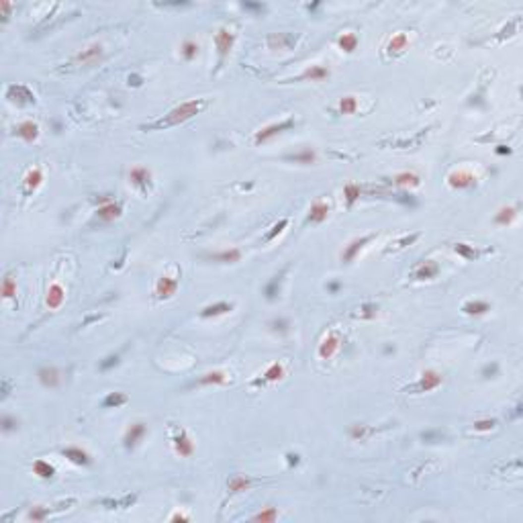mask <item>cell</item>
<instances>
[{"label": "cell", "mask_w": 523, "mask_h": 523, "mask_svg": "<svg viewBox=\"0 0 523 523\" xmlns=\"http://www.w3.org/2000/svg\"><path fill=\"white\" fill-rule=\"evenodd\" d=\"M202 109H205V100H188V103H182L180 107L172 109L170 113H168V115L164 116V119H160V121H156V123H151V125H147V127H143V129L151 131V129L174 127V125H178V123H184V121L192 119V116L198 115Z\"/></svg>", "instance_id": "1"}, {"label": "cell", "mask_w": 523, "mask_h": 523, "mask_svg": "<svg viewBox=\"0 0 523 523\" xmlns=\"http://www.w3.org/2000/svg\"><path fill=\"white\" fill-rule=\"evenodd\" d=\"M442 374L440 372H435V370H425L423 374H421L419 382L411 386V391H417V393H429L433 389H437V386L442 384Z\"/></svg>", "instance_id": "2"}, {"label": "cell", "mask_w": 523, "mask_h": 523, "mask_svg": "<svg viewBox=\"0 0 523 523\" xmlns=\"http://www.w3.org/2000/svg\"><path fill=\"white\" fill-rule=\"evenodd\" d=\"M291 127H294V121H292V119H286V121H280V123H274V125H268V127H264L262 131L256 133L254 141L260 145V143H264V141H268V139H272L274 135H278V133H282V131H286V129H291Z\"/></svg>", "instance_id": "3"}, {"label": "cell", "mask_w": 523, "mask_h": 523, "mask_svg": "<svg viewBox=\"0 0 523 523\" xmlns=\"http://www.w3.org/2000/svg\"><path fill=\"white\" fill-rule=\"evenodd\" d=\"M172 444H174L176 454H178V456H182V458H188V456H192V454H194V444L190 442L188 433L184 431V429H178L176 431V435L172 437Z\"/></svg>", "instance_id": "4"}, {"label": "cell", "mask_w": 523, "mask_h": 523, "mask_svg": "<svg viewBox=\"0 0 523 523\" xmlns=\"http://www.w3.org/2000/svg\"><path fill=\"white\" fill-rule=\"evenodd\" d=\"M100 58H103V47H100V45H90L86 49H82V52L74 58V63L76 65H94Z\"/></svg>", "instance_id": "5"}, {"label": "cell", "mask_w": 523, "mask_h": 523, "mask_svg": "<svg viewBox=\"0 0 523 523\" xmlns=\"http://www.w3.org/2000/svg\"><path fill=\"white\" fill-rule=\"evenodd\" d=\"M233 41H235V37H233V33H231L229 29H219L217 37H215V43H217V49H219V59H221V61H223V59L227 58V54L231 52Z\"/></svg>", "instance_id": "6"}, {"label": "cell", "mask_w": 523, "mask_h": 523, "mask_svg": "<svg viewBox=\"0 0 523 523\" xmlns=\"http://www.w3.org/2000/svg\"><path fill=\"white\" fill-rule=\"evenodd\" d=\"M6 98L12 100V103H19V105H31V103H35V94H33L27 86H10L6 90Z\"/></svg>", "instance_id": "7"}, {"label": "cell", "mask_w": 523, "mask_h": 523, "mask_svg": "<svg viewBox=\"0 0 523 523\" xmlns=\"http://www.w3.org/2000/svg\"><path fill=\"white\" fill-rule=\"evenodd\" d=\"M145 431H147L145 423H133V425L125 431V437H123L125 448H127V450H133L135 446H137V444L141 442V437L145 435Z\"/></svg>", "instance_id": "8"}, {"label": "cell", "mask_w": 523, "mask_h": 523, "mask_svg": "<svg viewBox=\"0 0 523 523\" xmlns=\"http://www.w3.org/2000/svg\"><path fill=\"white\" fill-rule=\"evenodd\" d=\"M178 289V278L172 276H162L156 284V296L158 298H170Z\"/></svg>", "instance_id": "9"}, {"label": "cell", "mask_w": 523, "mask_h": 523, "mask_svg": "<svg viewBox=\"0 0 523 523\" xmlns=\"http://www.w3.org/2000/svg\"><path fill=\"white\" fill-rule=\"evenodd\" d=\"M327 215H329V205H327V202H323V200H317V202H313L311 209H309L307 221L309 223H323L325 219H327Z\"/></svg>", "instance_id": "10"}, {"label": "cell", "mask_w": 523, "mask_h": 523, "mask_svg": "<svg viewBox=\"0 0 523 523\" xmlns=\"http://www.w3.org/2000/svg\"><path fill=\"white\" fill-rule=\"evenodd\" d=\"M129 180L133 186H139L141 190H147V186L151 184V172L145 170V168H133L131 174H129Z\"/></svg>", "instance_id": "11"}, {"label": "cell", "mask_w": 523, "mask_h": 523, "mask_svg": "<svg viewBox=\"0 0 523 523\" xmlns=\"http://www.w3.org/2000/svg\"><path fill=\"white\" fill-rule=\"evenodd\" d=\"M448 184H450L452 188H468V186H472V184H474V176H472L470 172H464V170L452 172L448 176Z\"/></svg>", "instance_id": "12"}, {"label": "cell", "mask_w": 523, "mask_h": 523, "mask_svg": "<svg viewBox=\"0 0 523 523\" xmlns=\"http://www.w3.org/2000/svg\"><path fill=\"white\" fill-rule=\"evenodd\" d=\"M61 454L72 464H78V466H88L90 464V456L84 450H80V448H65V450H61Z\"/></svg>", "instance_id": "13"}, {"label": "cell", "mask_w": 523, "mask_h": 523, "mask_svg": "<svg viewBox=\"0 0 523 523\" xmlns=\"http://www.w3.org/2000/svg\"><path fill=\"white\" fill-rule=\"evenodd\" d=\"M437 272H440V266H437L435 262H431V260H427V262H423L415 270L413 276H415V280H429V278H435Z\"/></svg>", "instance_id": "14"}, {"label": "cell", "mask_w": 523, "mask_h": 523, "mask_svg": "<svg viewBox=\"0 0 523 523\" xmlns=\"http://www.w3.org/2000/svg\"><path fill=\"white\" fill-rule=\"evenodd\" d=\"M370 239H372V235H366V237L353 239V241H351V243L346 247V251H344V254H342V260H344V262H351L353 258L358 256V251H360V249H362V247H364V245H366Z\"/></svg>", "instance_id": "15"}, {"label": "cell", "mask_w": 523, "mask_h": 523, "mask_svg": "<svg viewBox=\"0 0 523 523\" xmlns=\"http://www.w3.org/2000/svg\"><path fill=\"white\" fill-rule=\"evenodd\" d=\"M337 348H340V337H337V335H327L323 340V344L319 346V356H321L323 360H327L337 351Z\"/></svg>", "instance_id": "16"}, {"label": "cell", "mask_w": 523, "mask_h": 523, "mask_svg": "<svg viewBox=\"0 0 523 523\" xmlns=\"http://www.w3.org/2000/svg\"><path fill=\"white\" fill-rule=\"evenodd\" d=\"M284 376V368L280 366V364H272L270 366L266 372H264V376L262 378H258V380H254V386H260V384H266V382H276V380H280Z\"/></svg>", "instance_id": "17"}, {"label": "cell", "mask_w": 523, "mask_h": 523, "mask_svg": "<svg viewBox=\"0 0 523 523\" xmlns=\"http://www.w3.org/2000/svg\"><path fill=\"white\" fill-rule=\"evenodd\" d=\"M39 380H41L43 386L54 389V386H58V382H59V372L54 366H45V368L39 370Z\"/></svg>", "instance_id": "18"}, {"label": "cell", "mask_w": 523, "mask_h": 523, "mask_svg": "<svg viewBox=\"0 0 523 523\" xmlns=\"http://www.w3.org/2000/svg\"><path fill=\"white\" fill-rule=\"evenodd\" d=\"M16 135H19L21 139H25V141H35L37 135H39V127L33 121H25V123H21L19 127H16Z\"/></svg>", "instance_id": "19"}, {"label": "cell", "mask_w": 523, "mask_h": 523, "mask_svg": "<svg viewBox=\"0 0 523 523\" xmlns=\"http://www.w3.org/2000/svg\"><path fill=\"white\" fill-rule=\"evenodd\" d=\"M63 289L59 284H52L49 286V291H47V307L49 309H58V307H61V302H63Z\"/></svg>", "instance_id": "20"}, {"label": "cell", "mask_w": 523, "mask_h": 523, "mask_svg": "<svg viewBox=\"0 0 523 523\" xmlns=\"http://www.w3.org/2000/svg\"><path fill=\"white\" fill-rule=\"evenodd\" d=\"M96 215H98L100 221H115V219L121 215V205H116V202H109V205L98 207Z\"/></svg>", "instance_id": "21"}, {"label": "cell", "mask_w": 523, "mask_h": 523, "mask_svg": "<svg viewBox=\"0 0 523 523\" xmlns=\"http://www.w3.org/2000/svg\"><path fill=\"white\" fill-rule=\"evenodd\" d=\"M233 311V305L231 302H217V305H209L200 311V317H219V315H225V313H231Z\"/></svg>", "instance_id": "22"}, {"label": "cell", "mask_w": 523, "mask_h": 523, "mask_svg": "<svg viewBox=\"0 0 523 523\" xmlns=\"http://www.w3.org/2000/svg\"><path fill=\"white\" fill-rule=\"evenodd\" d=\"M209 258H211L213 262L233 264V262H239V258H241V251H239V249H225V251H219V254H211Z\"/></svg>", "instance_id": "23"}, {"label": "cell", "mask_w": 523, "mask_h": 523, "mask_svg": "<svg viewBox=\"0 0 523 523\" xmlns=\"http://www.w3.org/2000/svg\"><path fill=\"white\" fill-rule=\"evenodd\" d=\"M462 311L466 315H484L486 311H491V305L484 302V300H470V302H466V305L462 307Z\"/></svg>", "instance_id": "24"}, {"label": "cell", "mask_w": 523, "mask_h": 523, "mask_svg": "<svg viewBox=\"0 0 523 523\" xmlns=\"http://www.w3.org/2000/svg\"><path fill=\"white\" fill-rule=\"evenodd\" d=\"M41 182H43V174H41L39 168H33V170L27 172V176H25V186H27L29 192L31 190H37Z\"/></svg>", "instance_id": "25"}, {"label": "cell", "mask_w": 523, "mask_h": 523, "mask_svg": "<svg viewBox=\"0 0 523 523\" xmlns=\"http://www.w3.org/2000/svg\"><path fill=\"white\" fill-rule=\"evenodd\" d=\"M33 472H35V474L39 476V478H52L54 474H56V468L49 464V462H45V460H37L35 464H33Z\"/></svg>", "instance_id": "26"}, {"label": "cell", "mask_w": 523, "mask_h": 523, "mask_svg": "<svg viewBox=\"0 0 523 523\" xmlns=\"http://www.w3.org/2000/svg\"><path fill=\"white\" fill-rule=\"evenodd\" d=\"M198 384H227V374L225 372H219V370H213V372H207L202 374Z\"/></svg>", "instance_id": "27"}, {"label": "cell", "mask_w": 523, "mask_h": 523, "mask_svg": "<svg viewBox=\"0 0 523 523\" xmlns=\"http://www.w3.org/2000/svg\"><path fill=\"white\" fill-rule=\"evenodd\" d=\"M421 180L417 174L413 172H401L395 176V184H399V186H405V188H411V186H417Z\"/></svg>", "instance_id": "28"}, {"label": "cell", "mask_w": 523, "mask_h": 523, "mask_svg": "<svg viewBox=\"0 0 523 523\" xmlns=\"http://www.w3.org/2000/svg\"><path fill=\"white\" fill-rule=\"evenodd\" d=\"M337 45H340L346 54H351L353 49L358 47V37L353 35V33H344V35L337 39Z\"/></svg>", "instance_id": "29"}, {"label": "cell", "mask_w": 523, "mask_h": 523, "mask_svg": "<svg viewBox=\"0 0 523 523\" xmlns=\"http://www.w3.org/2000/svg\"><path fill=\"white\" fill-rule=\"evenodd\" d=\"M454 251H456L458 256H462L464 260H476L480 256V251L474 249L472 245H468V243H456L454 245Z\"/></svg>", "instance_id": "30"}, {"label": "cell", "mask_w": 523, "mask_h": 523, "mask_svg": "<svg viewBox=\"0 0 523 523\" xmlns=\"http://www.w3.org/2000/svg\"><path fill=\"white\" fill-rule=\"evenodd\" d=\"M329 76V70H325L323 65H311L309 70L300 76V80H323Z\"/></svg>", "instance_id": "31"}, {"label": "cell", "mask_w": 523, "mask_h": 523, "mask_svg": "<svg viewBox=\"0 0 523 523\" xmlns=\"http://www.w3.org/2000/svg\"><path fill=\"white\" fill-rule=\"evenodd\" d=\"M251 486V480L245 478V476H233L229 480V493H241V491H247V488Z\"/></svg>", "instance_id": "32"}, {"label": "cell", "mask_w": 523, "mask_h": 523, "mask_svg": "<svg viewBox=\"0 0 523 523\" xmlns=\"http://www.w3.org/2000/svg\"><path fill=\"white\" fill-rule=\"evenodd\" d=\"M286 160L296 162V164H315L317 156H315V151H313V149H305V151H298V154L286 156Z\"/></svg>", "instance_id": "33"}, {"label": "cell", "mask_w": 523, "mask_h": 523, "mask_svg": "<svg viewBox=\"0 0 523 523\" xmlns=\"http://www.w3.org/2000/svg\"><path fill=\"white\" fill-rule=\"evenodd\" d=\"M409 45V39H407V35H405V33H399V35H395L391 41H389V52L391 54H397V52H403L405 47Z\"/></svg>", "instance_id": "34"}, {"label": "cell", "mask_w": 523, "mask_h": 523, "mask_svg": "<svg viewBox=\"0 0 523 523\" xmlns=\"http://www.w3.org/2000/svg\"><path fill=\"white\" fill-rule=\"evenodd\" d=\"M127 403V397L123 395V393H111V395H107V399L103 401V405L107 409H116V407H121V405H125Z\"/></svg>", "instance_id": "35"}, {"label": "cell", "mask_w": 523, "mask_h": 523, "mask_svg": "<svg viewBox=\"0 0 523 523\" xmlns=\"http://www.w3.org/2000/svg\"><path fill=\"white\" fill-rule=\"evenodd\" d=\"M515 215H517V211L513 209V207H505V209H501L499 213H497V217H495V221L499 223V225H509L513 219H515Z\"/></svg>", "instance_id": "36"}, {"label": "cell", "mask_w": 523, "mask_h": 523, "mask_svg": "<svg viewBox=\"0 0 523 523\" xmlns=\"http://www.w3.org/2000/svg\"><path fill=\"white\" fill-rule=\"evenodd\" d=\"M356 109H358V100H356V96H344V98H342V103H340V111H342L344 115H351V113H356Z\"/></svg>", "instance_id": "37"}, {"label": "cell", "mask_w": 523, "mask_h": 523, "mask_svg": "<svg viewBox=\"0 0 523 523\" xmlns=\"http://www.w3.org/2000/svg\"><path fill=\"white\" fill-rule=\"evenodd\" d=\"M344 196H346L348 207H351L353 202L360 198V186H356V184H348V186L344 188Z\"/></svg>", "instance_id": "38"}, {"label": "cell", "mask_w": 523, "mask_h": 523, "mask_svg": "<svg viewBox=\"0 0 523 523\" xmlns=\"http://www.w3.org/2000/svg\"><path fill=\"white\" fill-rule=\"evenodd\" d=\"M276 517H278V511H276L274 507H268L266 511L258 513V515L254 517V521H262V523H272V521H276Z\"/></svg>", "instance_id": "39"}, {"label": "cell", "mask_w": 523, "mask_h": 523, "mask_svg": "<svg viewBox=\"0 0 523 523\" xmlns=\"http://www.w3.org/2000/svg\"><path fill=\"white\" fill-rule=\"evenodd\" d=\"M196 54H198V45L194 43V41H186L182 45V56H184V59H194L196 58Z\"/></svg>", "instance_id": "40"}, {"label": "cell", "mask_w": 523, "mask_h": 523, "mask_svg": "<svg viewBox=\"0 0 523 523\" xmlns=\"http://www.w3.org/2000/svg\"><path fill=\"white\" fill-rule=\"evenodd\" d=\"M289 43H292V39H291V37H286V35H270V37H268V45L272 47V49H276V47H284V45H289Z\"/></svg>", "instance_id": "41"}, {"label": "cell", "mask_w": 523, "mask_h": 523, "mask_svg": "<svg viewBox=\"0 0 523 523\" xmlns=\"http://www.w3.org/2000/svg\"><path fill=\"white\" fill-rule=\"evenodd\" d=\"M14 294H16V284H14V280L10 276H6L4 282H2V296L4 298H12Z\"/></svg>", "instance_id": "42"}, {"label": "cell", "mask_w": 523, "mask_h": 523, "mask_svg": "<svg viewBox=\"0 0 523 523\" xmlns=\"http://www.w3.org/2000/svg\"><path fill=\"white\" fill-rule=\"evenodd\" d=\"M368 433H370V429L366 425H351L349 427V437H351V440H364Z\"/></svg>", "instance_id": "43"}, {"label": "cell", "mask_w": 523, "mask_h": 523, "mask_svg": "<svg viewBox=\"0 0 523 523\" xmlns=\"http://www.w3.org/2000/svg\"><path fill=\"white\" fill-rule=\"evenodd\" d=\"M495 425H497L495 419H480L474 423V429L476 431H491V429H495Z\"/></svg>", "instance_id": "44"}, {"label": "cell", "mask_w": 523, "mask_h": 523, "mask_svg": "<svg viewBox=\"0 0 523 523\" xmlns=\"http://www.w3.org/2000/svg\"><path fill=\"white\" fill-rule=\"evenodd\" d=\"M286 225H289V221H286V219H282V221H278V223L272 227V231H270V233L266 235V241H272V239L276 237V235H280V233L284 231V227H286Z\"/></svg>", "instance_id": "45"}, {"label": "cell", "mask_w": 523, "mask_h": 523, "mask_svg": "<svg viewBox=\"0 0 523 523\" xmlns=\"http://www.w3.org/2000/svg\"><path fill=\"white\" fill-rule=\"evenodd\" d=\"M376 313H378V307H376V305H364V307L360 309L358 317H362V319H374Z\"/></svg>", "instance_id": "46"}, {"label": "cell", "mask_w": 523, "mask_h": 523, "mask_svg": "<svg viewBox=\"0 0 523 523\" xmlns=\"http://www.w3.org/2000/svg\"><path fill=\"white\" fill-rule=\"evenodd\" d=\"M278 289H280V278L276 276L272 282H270V284L266 286V296H268V298H274V296L278 294Z\"/></svg>", "instance_id": "47"}, {"label": "cell", "mask_w": 523, "mask_h": 523, "mask_svg": "<svg viewBox=\"0 0 523 523\" xmlns=\"http://www.w3.org/2000/svg\"><path fill=\"white\" fill-rule=\"evenodd\" d=\"M45 517H47V511H45L43 507H35V509H33V511L29 513V519H31V521H43Z\"/></svg>", "instance_id": "48"}, {"label": "cell", "mask_w": 523, "mask_h": 523, "mask_svg": "<svg viewBox=\"0 0 523 523\" xmlns=\"http://www.w3.org/2000/svg\"><path fill=\"white\" fill-rule=\"evenodd\" d=\"M497 364H486L484 368H482V374H484V378H493L495 374H497Z\"/></svg>", "instance_id": "49"}, {"label": "cell", "mask_w": 523, "mask_h": 523, "mask_svg": "<svg viewBox=\"0 0 523 523\" xmlns=\"http://www.w3.org/2000/svg\"><path fill=\"white\" fill-rule=\"evenodd\" d=\"M14 427H16V421H14L12 417H4V419H2V429H4V431H12Z\"/></svg>", "instance_id": "50"}, {"label": "cell", "mask_w": 523, "mask_h": 523, "mask_svg": "<svg viewBox=\"0 0 523 523\" xmlns=\"http://www.w3.org/2000/svg\"><path fill=\"white\" fill-rule=\"evenodd\" d=\"M116 362H119V358L111 356V358H107V362H100V370H109L111 366H116Z\"/></svg>", "instance_id": "51"}, {"label": "cell", "mask_w": 523, "mask_h": 523, "mask_svg": "<svg viewBox=\"0 0 523 523\" xmlns=\"http://www.w3.org/2000/svg\"><path fill=\"white\" fill-rule=\"evenodd\" d=\"M417 237H419V235H417V233H413V235H409V237H403V239H401V241H399L397 245H399V247H405V245H409V243H413V241H415Z\"/></svg>", "instance_id": "52"}, {"label": "cell", "mask_w": 523, "mask_h": 523, "mask_svg": "<svg viewBox=\"0 0 523 523\" xmlns=\"http://www.w3.org/2000/svg\"><path fill=\"white\" fill-rule=\"evenodd\" d=\"M298 458H300L298 454H286V462H289V466H291V468H292V466H296V464L300 462Z\"/></svg>", "instance_id": "53"}, {"label": "cell", "mask_w": 523, "mask_h": 523, "mask_svg": "<svg viewBox=\"0 0 523 523\" xmlns=\"http://www.w3.org/2000/svg\"><path fill=\"white\" fill-rule=\"evenodd\" d=\"M243 8H249V10H260V12H262V10H264V4H251V2H245V4H243Z\"/></svg>", "instance_id": "54"}, {"label": "cell", "mask_w": 523, "mask_h": 523, "mask_svg": "<svg viewBox=\"0 0 523 523\" xmlns=\"http://www.w3.org/2000/svg\"><path fill=\"white\" fill-rule=\"evenodd\" d=\"M497 154H499V156H507V154H511V149H509V147H505V145H499V147H497Z\"/></svg>", "instance_id": "55"}, {"label": "cell", "mask_w": 523, "mask_h": 523, "mask_svg": "<svg viewBox=\"0 0 523 523\" xmlns=\"http://www.w3.org/2000/svg\"><path fill=\"white\" fill-rule=\"evenodd\" d=\"M129 84H133V86H139V84H141V78H139V76H129Z\"/></svg>", "instance_id": "56"}, {"label": "cell", "mask_w": 523, "mask_h": 523, "mask_svg": "<svg viewBox=\"0 0 523 523\" xmlns=\"http://www.w3.org/2000/svg\"><path fill=\"white\" fill-rule=\"evenodd\" d=\"M172 521H188V517H186V515L176 513V515H172Z\"/></svg>", "instance_id": "57"}, {"label": "cell", "mask_w": 523, "mask_h": 523, "mask_svg": "<svg viewBox=\"0 0 523 523\" xmlns=\"http://www.w3.org/2000/svg\"><path fill=\"white\" fill-rule=\"evenodd\" d=\"M272 325H274V329H280V331H282V329H284V325H286V323H284V321H274V323H272Z\"/></svg>", "instance_id": "58"}, {"label": "cell", "mask_w": 523, "mask_h": 523, "mask_svg": "<svg viewBox=\"0 0 523 523\" xmlns=\"http://www.w3.org/2000/svg\"><path fill=\"white\" fill-rule=\"evenodd\" d=\"M337 289H340V284H335V282L329 284V291H337Z\"/></svg>", "instance_id": "59"}]
</instances>
